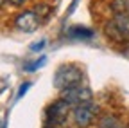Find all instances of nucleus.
Wrapping results in <instances>:
<instances>
[{"mask_svg":"<svg viewBox=\"0 0 129 128\" xmlns=\"http://www.w3.org/2000/svg\"><path fill=\"white\" fill-rule=\"evenodd\" d=\"M40 13L38 11H23L20 14H16L14 16V27L16 29H20V31H25V33H30V31H36L38 25H40Z\"/></svg>","mask_w":129,"mask_h":128,"instance_id":"obj_5","label":"nucleus"},{"mask_svg":"<svg viewBox=\"0 0 129 128\" xmlns=\"http://www.w3.org/2000/svg\"><path fill=\"white\" fill-rule=\"evenodd\" d=\"M70 112H72V105L67 99L59 98V99H56L54 103H50L45 108V121H47L48 126H57L59 128L68 119Z\"/></svg>","mask_w":129,"mask_h":128,"instance_id":"obj_2","label":"nucleus"},{"mask_svg":"<svg viewBox=\"0 0 129 128\" xmlns=\"http://www.w3.org/2000/svg\"><path fill=\"white\" fill-rule=\"evenodd\" d=\"M113 14H129V0H111L109 4Z\"/></svg>","mask_w":129,"mask_h":128,"instance_id":"obj_8","label":"nucleus"},{"mask_svg":"<svg viewBox=\"0 0 129 128\" xmlns=\"http://www.w3.org/2000/svg\"><path fill=\"white\" fill-rule=\"evenodd\" d=\"M83 70H81L79 65L75 63H63L59 65L54 72V78H52V85L57 88V90H67V88H72V87H77L83 81Z\"/></svg>","mask_w":129,"mask_h":128,"instance_id":"obj_1","label":"nucleus"},{"mask_svg":"<svg viewBox=\"0 0 129 128\" xmlns=\"http://www.w3.org/2000/svg\"><path fill=\"white\" fill-rule=\"evenodd\" d=\"M45 128H57V126H48V124H47V126H45Z\"/></svg>","mask_w":129,"mask_h":128,"instance_id":"obj_15","label":"nucleus"},{"mask_svg":"<svg viewBox=\"0 0 129 128\" xmlns=\"http://www.w3.org/2000/svg\"><path fill=\"white\" fill-rule=\"evenodd\" d=\"M29 88H30V83H29V81H25V83H23V85L20 87V92H18V96H16V98L20 99V98H22V96H23V94H25V92H27Z\"/></svg>","mask_w":129,"mask_h":128,"instance_id":"obj_12","label":"nucleus"},{"mask_svg":"<svg viewBox=\"0 0 129 128\" xmlns=\"http://www.w3.org/2000/svg\"><path fill=\"white\" fill-rule=\"evenodd\" d=\"M9 4H13V6H23V2L25 0H7Z\"/></svg>","mask_w":129,"mask_h":128,"instance_id":"obj_13","label":"nucleus"},{"mask_svg":"<svg viewBox=\"0 0 129 128\" xmlns=\"http://www.w3.org/2000/svg\"><path fill=\"white\" fill-rule=\"evenodd\" d=\"M67 34H68V38H74V40H91L93 31L84 27V25H72L67 31Z\"/></svg>","mask_w":129,"mask_h":128,"instance_id":"obj_7","label":"nucleus"},{"mask_svg":"<svg viewBox=\"0 0 129 128\" xmlns=\"http://www.w3.org/2000/svg\"><path fill=\"white\" fill-rule=\"evenodd\" d=\"M0 128H7V126H6V121H4V119H0Z\"/></svg>","mask_w":129,"mask_h":128,"instance_id":"obj_14","label":"nucleus"},{"mask_svg":"<svg viewBox=\"0 0 129 128\" xmlns=\"http://www.w3.org/2000/svg\"><path fill=\"white\" fill-rule=\"evenodd\" d=\"M106 34L113 42H129V14H117L106 24Z\"/></svg>","mask_w":129,"mask_h":128,"instance_id":"obj_4","label":"nucleus"},{"mask_svg":"<svg viewBox=\"0 0 129 128\" xmlns=\"http://www.w3.org/2000/svg\"><path fill=\"white\" fill-rule=\"evenodd\" d=\"M99 128H120L118 124V117L113 114H106L99 119Z\"/></svg>","mask_w":129,"mask_h":128,"instance_id":"obj_9","label":"nucleus"},{"mask_svg":"<svg viewBox=\"0 0 129 128\" xmlns=\"http://www.w3.org/2000/svg\"><path fill=\"white\" fill-rule=\"evenodd\" d=\"M99 112H101L99 105L93 101H88V103L75 105L72 108V117H74V123L77 128H88L99 117Z\"/></svg>","mask_w":129,"mask_h":128,"instance_id":"obj_3","label":"nucleus"},{"mask_svg":"<svg viewBox=\"0 0 129 128\" xmlns=\"http://www.w3.org/2000/svg\"><path fill=\"white\" fill-rule=\"evenodd\" d=\"M61 98L67 99L72 106H75V105H81V103H88V101H91L93 94H91V90H90L88 87L77 85V87H72V88L63 90V92H61Z\"/></svg>","mask_w":129,"mask_h":128,"instance_id":"obj_6","label":"nucleus"},{"mask_svg":"<svg viewBox=\"0 0 129 128\" xmlns=\"http://www.w3.org/2000/svg\"><path fill=\"white\" fill-rule=\"evenodd\" d=\"M45 61H47V58H45V56H41V58H40V60H36V61H30V65H25V67H23V70L32 72V70H36V69L43 67V65H45Z\"/></svg>","mask_w":129,"mask_h":128,"instance_id":"obj_10","label":"nucleus"},{"mask_svg":"<svg viewBox=\"0 0 129 128\" xmlns=\"http://www.w3.org/2000/svg\"><path fill=\"white\" fill-rule=\"evenodd\" d=\"M45 43H47V40H45V38H41L40 42H34V43L30 45V51H32V52H40L43 47H45Z\"/></svg>","mask_w":129,"mask_h":128,"instance_id":"obj_11","label":"nucleus"},{"mask_svg":"<svg viewBox=\"0 0 129 128\" xmlns=\"http://www.w3.org/2000/svg\"><path fill=\"white\" fill-rule=\"evenodd\" d=\"M4 2H6V0H0V6H2V4H4Z\"/></svg>","mask_w":129,"mask_h":128,"instance_id":"obj_16","label":"nucleus"}]
</instances>
